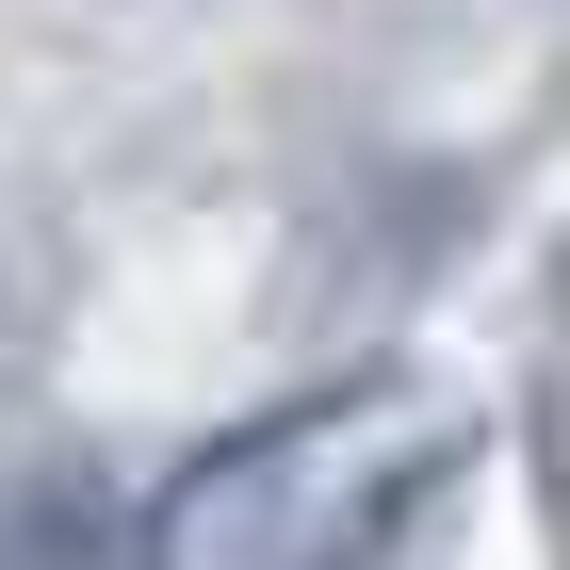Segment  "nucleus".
Returning <instances> with one entry per match:
<instances>
[{
    "instance_id": "f257e3e1",
    "label": "nucleus",
    "mask_w": 570,
    "mask_h": 570,
    "mask_svg": "<svg viewBox=\"0 0 570 570\" xmlns=\"http://www.w3.org/2000/svg\"><path fill=\"white\" fill-rule=\"evenodd\" d=\"M407 424L392 375H358V392H294L262 424H228L213 456H179V489L147 505V554L213 570V554H358V538H392V505L358 489V456Z\"/></svg>"
}]
</instances>
